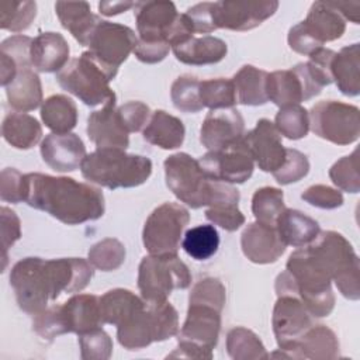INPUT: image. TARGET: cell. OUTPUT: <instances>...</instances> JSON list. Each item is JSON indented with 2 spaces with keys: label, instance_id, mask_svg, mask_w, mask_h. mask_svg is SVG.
I'll return each instance as SVG.
<instances>
[{
  "label": "cell",
  "instance_id": "6da1fadb",
  "mask_svg": "<svg viewBox=\"0 0 360 360\" xmlns=\"http://www.w3.org/2000/svg\"><path fill=\"white\" fill-rule=\"evenodd\" d=\"M24 201L66 225L96 221L105 211L104 195L100 188L72 177L44 173L25 174Z\"/></svg>",
  "mask_w": 360,
  "mask_h": 360
},
{
  "label": "cell",
  "instance_id": "7a4b0ae2",
  "mask_svg": "<svg viewBox=\"0 0 360 360\" xmlns=\"http://www.w3.org/2000/svg\"><path fill=\"white\" fill-rule=\"evenodd\" d=\"M165 179L169 190L191 208L238 205L239 190L228 183L208 179L198 160L188 153L179 152L166 158Z\"/></svg>",
  "mask_w": 360,
  "mask_h": 360
},
{
  "label": "cell",
  "instance_id": "3957f363",
  "mask_svg": "<svg viewBox=\"0 0 360 360\" xmlns=\"http://www.w3.org/2000/svg\"><path fill=\"white\" fill-rule=\"evenodd\" d=\"M305 248L312 262L336 284L345 298L352 301L360 298L359 257L342 233L321 231Z\"/></svg>",
  "mask_w": 360,
  "mask_h": 360
},
{
  "label": "cell",
  "instance_id": "277c9868",
  "mask_svg": "<svg viewBox=\"0 0 360 360\" xmlns=\"http://www.w3.org/2000/svg\"><path fill=\"white\" fill-rule=\"evenodd\" d=\"M82 176L90 183L115 188H131L143 184L152 174V162L142 155L122 149H96L86 155L80 166Z\"/></svg>",
  "mask_w": 360,
  "mask_h": 360
},
{
  "label": "cell",
  "instance_id": "5b68a950",
  "mask_svg": "<svg viewBox=\"0 0 360 360\" xmlns=\"http://www.w3.org/2000/svg\"><path fill=\"white\" fill-rule=\"evenodd\" d=\"M56 82L68 93L76 96L89 107L115 101V93L110 87L108 73L98 65L89 51L70 59L56 73Z\"/></svg>",
  "mask_w": 360,
  "mask_h": 360
},
{
  "label": "cell",
  "instance_id": "8992f818",
  "mask_svg": "<svg viewBox=\"0 0 360 360\" xmlns=\"http://www.w3.org/2000/svg\"><path fill=\"white\" fill-rule=\"evenodd\" d=\"M191 274L177 255L145 256L138 267V288L145 302L166 301L173 290H186Z\"/></svg>",
  "mask_w": 360,
  "mask_h": 360
},
{
  "label": "cell",
  "instance_id": "52a82bcc",
  "mask_svg": "<svg viewBox=\"0 0 360 360\" xmlns=\"http://www.w3.org/2000/svg\"><path fill=\"white\" fill-rule=\"evenodd\" d=\"M10 285L14 290L20 309L37 315L55 301L53 287L48 270V260L41 257H24L10 271Z\"/></svg>",
  "mask_w": 360,
  "mask_h": 360
},
{
  "label": "cell",
  "instance_id": "ba28073f",
  "mask_svg": "<svg viewBox=\"0 0 360 360\" xmlns=\"http://www.w3.org/2000/svg\"><path fill=\"white\" fill-rule=\"evenodd\" d=\"M188 221L187 208L177 202H163L156 207L143 225L142 242L145 249L153 256L177 255Z\"/></svg>",
  "mask_w": 360,
  "mask_h": 360
},
{
  "label": "cell",
  "instance_id": "9c48e42d",
  "mask_svg": "<svg viewBox=\"0 0 360 360\" xmlns=\"http://www.w3.org/2000/svg\"><path fill=\"white\" fill-rule=\"evenodd\" d=\"M360 111L353 104L336 100H323L316 103L309 115V128L312 132L335 145H349L360 135Z\"/></svg>",
  "mask_w": 360,
  "mask_h": 360
},
{
  "label": "cell",
  "instance_id": "30bf717a",
  "mask_svg": "<svg viewBox=\"0 0 360 360\" xmlns=\"http://www.w3.org/2000/svg\"><path fill=\"white\" fill-rule=\"evenodd\" d=\"M138 44L134 30L124 24L100 20L96 25L87 46L90 55L108 73L112 80L118 68L128 59Z\"/></svg>",
  "mask_w": 360,
  "mask_h": 360
},
{
  "label": "cell",
  "instance_id": "8fae6325",
  "mask_svg": "<svg viewBox=\"0 0 360 360\" xmlns=\"http://www.w3.org/2000/svg\"><path fill=\"white\" fill-rule=\"evenodd\" d=\"M198 165L208 179L228 184L245 183L255 169V160L243 138L219 150H208L198 159Z\"/></svg>",
  "mask_w": 360,
  "mask_h": 360
},
{
  "label": "cell",
  "instance_id": "7c38bea8",
  "mask_svg": "<svg viewBox=\"0 0 360 360\" xmlns=\"http://www.w3.org/2000/svg\"><path fill=\"white\" fill-rule=\"evenodd\" d=\"M312 318L314 316L295 295H277L271 325L277 345L288 359H294L292 352L295 343L314 325Z\"/></svg>",
  "mask_w": 360,
  "mask_h": 360
},
{
  "label": "cell",
  "instance_id": "4fadbf2b",
  "mask_svg": "<svg viewBox=\"0 0 360 360\" xmlns=\"http://www.w3.org/2000/svg\"><path fill=\"white\" fill-rule=\"evenodd\" d=\"M277 8V0L215 1L212 3V17L217 30L249 31L270 18Z\"/></svg>",
  "mask_w": 360,
  "mask_h": 360
},
{
  "label": "cell",
  "instance_id": "5bb4252c",
  "mask_svg": "<svg viewBox=\"0 0 360 360\" xmlns=\"http://www.w3.org/2000/svg\"><path fill=\"white\" fill-rule=\"evenodd\" d=\"M243 139L262 172L273 173L284 163L287 149L281 142L280 132L270 120H259L256 127L243 135Z\"/></svg>",
  "mask_w": 360,
  "mask_h": 360
},
{
  "label": "cell",
  "instance_id": "9a60e30c",
  "mask_svg": "<svg viewBox=\"0 0 360 360\" xmlns=\"http://www.w3.org/2000/svg\"><path fill=\"white\" fill-rule=\"evenodd\" d=\"M179 14L180 13L172 1H136L135 21L138 30V39L146 42L162 41L167 44V35Z\"/></svg>",
  "mask_w": 360,
  "mask_h": 360
},
{
  "label": "cell",
  "instance_id": "2e32d148",
  "mask_svg": "<svg viewBox=\"0 0 360 360\" xmlns=\"http://www.w3.org/2000/svg\"><path fill=\"white\" fill-rule=\"evenodd\" d=\"M245 135V121L236 108L211 110L200 128V142L208 150H219Z\"/></svg>",
  "mask_w": 360,
  "mask_h": 360
},
{
  "label": "cell",
  "instance_id": "e0dca14e",
  "mask_svg": "<svg viewBox=\"0 0 360 360\" xmlns=\"http://www.w3.org/2000/svg\"><path fill=\"white\" fill-rule=\"evenodd\" d=\"M42 160L55 172L68 173L75 172L82 166L86 158V146L79 135L49 134L39 146Z\"/></svg>",
  "mask_w": 360,
  "mask_h": 360
},
{
  "label": "cell",
  "instance_id": "ac0fdd59",
  "mask_svg": "<svg viewBox=\"0 0 360 360\" xmlns=\"http://www.w3.org/2000/svg\"><path fill=\"white\" fill-rule=\"evenodd\" d=\"M221 312L222 311L211 305L188 302L187 316L180 332L177 333V339L188 340L204 349L212 350L219 338Z\"/></svg>",
  "mask_w": 360,
  "mask_h": 360
},
{
  "label": "cell",
  "instance_id": "d6986e66",
  "mask_svg": "<svg viewBox=\"0 0 360 360\" xmlns=\"http://www.w3.org/2000/svg\"><path fill=\"white\" fill-rule=\"evenodd\" d=\"M240 248L243 255L252 263L269 264L277 262L287 246L281 240L276 226L256 221L243 229L240 235Z\"/></svg>",
  "mask_w": 360,
  "mask_h": 360
},
{
  "label": "cell",
  "instance_id": "ffe728a7",
  "mask_svg": "<svg viewBox=\"0 0 360 360\" xmlns=\"http://www.w3.org/2000/svg\"><path fill=\"white\" fill-rule=\"evenodd\" d=\"M87 136L98 149L114 148L125 150L129 145V132L122 125L115 110V101L93 111L87 118Z\"/></svg>",
  "mask_w": 360,
  "mask_h": 360
},
{
  "label": "cell",
  "instance_id": "44dd1931",
  "mask_svg": "<svg viewBox=\"0 0 360 360\" xmlns=\"http://www.w3.org/2000/svg\"><path fill=\"white\" fill-rule=\"evenodd\" d=\"M69 44L59 32L48 31L37 35L31 44V65L38 72H59L69 62Z\"/></svg>",
  "mask_w": 360,
  "mask_h": 360
},
{
  "label": "cell",
  "instance_id": "7402d4cb",
  "mask_svg": "<svg viewBox=\"0 0 360 360\" xmlns=\"http://www.w3.org/2000/svg\"><path fill=\"white\" fill-rule=\"evenodd\" d=\"M60 307L69 333L80 335L104 325L100 311V297L97 295L77 294Z\"/></svg>",
  "mask_w": 360,
  "mask_h": 360
},
{
  "label": "cell",
  "instance_id": "603a6c76",
  "mask_svg": "<svg viewBox=\"0 0 360 360\" xmlns=\"http://www.w3.org/2000/svg\"><path fill=\"white\" fill-rule=\"evenodd\" d=\"M55 13L65 30L82 45L87 46L89 39L100 22V18L91 13L87 1H56Z\"/></svg>",
  "mask_w": 360,
  "mask_h": 360
},
{
  "label": "cell",
  "instance_id": "cb8c5ba5",
  "mask_svg": "<svg viewBox=\"0 0 360 360\" xmlns=\"http://www.w3.org/2000/svg\"><path fill=\"white\" fill-rule=\"evenodd\" d=\"M177 60L184 65L202 66L221 62L228 52L225 41L217 37H193L188 41L172 48Z\"/></svg>",
  "mask_w": 360,
  "mask_h": 360
},
{
  "label": "cell",
  "instance_id": "d4e9b609",
  "mask_svg": "<svg viewBox=\"0 0 360 360\" xmlns=\"http://www.w3.org/2000/svg\"><path fill=\"white\" fill-rule=\"evenodd\" d=\"M301 22L321 45L340 38L346 30V21L329 1L312 3L307 18Z\"/></svg>",
  "mask_w": 360,
  "mask_h": 360
},
{
  "label": "cell",
  "instance_id": "484cf974",
  "mask_svg": "<svg viewBox=\"0 0 360 360\" xmlns=\"http://www.w3.org/2000/svg\"><path fill=\"white\" fill-rule=\"evenodd\" d=\"M276 229L285 246L292 248L309 245L321 232L319 224L314 218L292 208H285L278 215Z\"/></svg>",
  "mask_w": 360,
  "mask_h": 360
},
{
  "label": "cell",
  "instance_id": "4316f807",
  "mask_svg": "<svg viewBox=\"0 0 360 360\" xmlns=\"http://www.w3.org/2000/svg\"><path fill=\"white\" fill-rule=\"evenodd\" d=\"M143 139L150 145L160 149H176L184 142L186 128L180 118L166 112L165 110H156L152 112L148 125L142 131Z\"/></svg>",
  "mask_w": 360,
  "mask_h": 360
},
{
  "label": "cell",
  "instance_id": "83f0119b",
  "mask_svg": "<svg viewBox=\"0 0 360 360\" xmlns=\"http://www.w3.org/2000/svg\"><path fill=\"white\" fill-rule=\"evenodd\" d=\"M338 90L347 97L360 94V44L354 42L335 53L330 66Z\"/></svg>",
  "mask_w": 360,
  "mask_h": 360
},
{
  "label": "cell",
  "instance_id": "f1b7e54d",
  "mask_svg": "<svg viewBox=\"0 0 360 360\" xmlns=\"http://www.w3.org/2000/svg\"><path fill=\"white\" fill-rule=\"evenodd\" d=\"M294 359L333 360L339 357V340L325 325H312L295 343Z\"/></svg>",
  "mask_w": 360,
  "mask_h": 360
},
{
  "label": "cell",
  "instance_id": "f546056e",
  "mask_svg": "<svg viewBox=\"0 0 360 360\" xmlns=\"http://www.w3.org/2000/svg\"><path fill=\"white\" fill-rule=\"evenodd\" d=\"M4 89L7 101L15 111H32L44 103L41 79L31 68H20L14 80Z\"/></svg>",
  "mask_w": 360,
  "mask_h": 360
},
{
  "label": "cell",
  "instance_id": "4dcf8cb0",
  "mask_svg": "<svg viewBox=\"0 0 360 360\" xmlns=\"http://www.w3.org/2000/svg\"><path fill=\"white\" fill-rule=\"evenodd\" d=\"M1 135L7 143L15 149H31L42 138V127L37 118L30 114L14 111L4 117Z\"/></svg>",
  "mask_w": 360,
  "mask_h": 360
},
{
  "label": "cell",
  "instance_id": "1f68e13d",
  "mask_svg": "<svg viewBox=\"0 0 360 360\" xmlns=\"http://www.w3.org/2000/svg\"><path fill=\"white\" fill-rule=\"evenodd\" d=\"M117 338L127 350H139L155 342L152 316L145 301L139 309L117 326Z\"/></svg>",
  "mask_w": 360,
  "mask_h": 360
},
{
  "label": "cell",
  "instance_id": "d6a6232c",
  "mask_svg": "<svg viewBox=\"0 0 360 360\" xmlns=\"http://www.w3.org/2000/svg\"><path fill=\"white\" fill-rule=\"evenodd\" d=\"M267 98L277 107H287L307 101V94L300 76L292 70H274L267 75Z\"/></svg>",
  "mask_w": 360,
  "mask_h": 360
},
{
  "label": "cell",
  "instance_id": "836d02e7",
  "mask_svg": "<svg viewBox=\"0 0 360 360\" xmlns=\"http://www.w3.org/2000/svg\"><path fill=\"white\" fill-rule=\"evenodd\" d=\"M267 72L253 65H243L232 77L236 103L242 105H263L269 101L266 93Z\"/></svg>",
  "mask_w": 360,
  "mask_h": 360
},
{
  "label": "cell",
  "instance_id": "e575fe53",
  "mask_svg": "<svg viewBox=\"0 0 360 360\" xmlns=\"http://www.w3.org/2000/svg\"><path fill=\"white\" fill-rule=\"evenodd\" d=\"M41 118L53 134H68L77 124V107L70 97L53 94L42 103Z\"/></svg>",
  "mask_w": 360,
  "mask_h": 360
},
{
  "label": "cell",
  "instance_id": "d590c367",
  "mask_svg": "<svg viewBox=\"0 0 360 360\" xmlns=\"http://www.w3.org/2000/svg\"><path fill=\"white\" fill-rule=\"evenodd\" d=\"M143 305V300L125 288H114L100 297L103 323L121 325L131 314Z\"/></svg>",
  "mask_w": 360,
  "mask_h": 360
},
{
  "label": "cell",
  "instance_id": "8d00e7d4",
  "mask_svg": "<svg viewBox=\"0 0 360 360\" xmlns=\"http://www.w3.org/2000/svg\"><path fill=\"white\" fill-rule=\"evenodd\" d=\"M226 352L233 360L269 359V353L259 336L243 326H236L228 332Z\"/></svg>",
  "mask_w": 360,
  "mask_h": 360
},
{
  "label": "cell",
  "instance_id": "74e56055",
  "mask_svg": "<svg viewBox=\"0 0 360 360\" xmlns=\"http://www.w3.org/2000/svg\"><path fill=\"white\" fill-rule=\"evenodd\" d=\"M184 252L194 260H207L214 256L219 246V235L214 225H197L186 231L181 240Z\"/></svg>",
  "mask_w": 360,
  "mask_h": 360
},
{
  "label": "cell",
  "instance_id": "f35d334b",
  "mask_svg": "<svg viewBox=\"0 0 360 360\" xmlns=\"http://www.w3.org/2000/svg\"><path fill=\"white\" fill-rule=\"evenodd\" d=\"M284 210V194L280 188L267 186L255 191L252 197V212L257 222L276 226V221Z\"/></svg>",
  "mask_w": 360,
  "mask_h": 360
},
{
  "label": "cell",
  "instance_id": "ab89813d",
  "mask_svg": "<svg viewBox=\"0 0 360 360\" xmlns=\"http://www.w3.org/2000/svg\"><path fill=\"white\" fill-rule=\"evenodd\" d=\"M200 100L202 107L210 110L232 108L236 104L232 79H208L200 82Z\"/></svg>",
  "mask_w": 360,
  "mask_h": 360
},
{
  "label": "cell",
  "instance_id": "60d3db41",
  "mask_svg": "<svg viewBox=\"0 0 360 360\" xmlns=\"http://www.w3.org/2000/svg\"><path fill=\"white\" fill-rule=\"evenodd\" d=\"M125 246L115 238H105L94 243L87 253L90 264L101 271H114L125 262Z\"/></svg>",
  "mask_w": 360,
  "mask_h": 360
},
{
  "label": "cell",
  "instance_id": "b9f144b4",
  "mask_svg": "<svg viewBox=\"0 0 360 360\" xmlns=\"http://www.w3.org/2000/svg\"><path fill=\"white\" fill-rule=\"evenodd\" d=\"M274 125L280 135L287 139L297 141L305 138L309 131L308 111L300 104L281 107L276 114Z\"/></svg>",
  "mask_w": 360,
  "mask_h": 360
},
{
  "label": "cell",
  "instance_id": "7bdbcfd3",
  "mask_svg": "<svg viewBox=\"0 0 360 360\" xmlns=\"http://www.w3.org/2000/svg\"><path fill=\"white\" fill-rule=\"evenodd\" d=\"M35 15V1H3L0 6V27L10 32H22L31 25Z\"/></svg>",
  "mask_w": 360,
  "mask_h": 360
},
{
  "label": "cell",
  "instance_id": "ee69618b",
  "mask_svg": "<svg viewBox=\"0 0 360 360\" xmlns=\"http://www.w3.org/2000/svg\"><path fill=\"white\" fill-rule=\"evenodd\" d=\"M170 97L173 105L183 112L194 114L204 108L200 100V80L195 76H179L170 87Z\"/></svg>",
  "mask_w": 360,
  "mask_h": 360
},
{
  "label": "cell",
  "instance_id": "f6af8a7d",
  "mask_svg": "<svg viewBox=\"0 0 360 360\" xmlns=\"http://www.w3.org/2000/svg\"><path fill=\"white\" fill-rule=\"evenodd\" d=\"M359 150L354 149L350 155L336 160L329 169V177L332 183L346 191L356 194L360 191V176H359Z\"/></svg>",
  "mask_w": 360,
  "mask_h": 360
},
{
  "label": "cell",
  "instance_id": "bcb514c9",
  "mask_svg": "<svg viewBox=\"0 0 360 360\" xmlns=\"http://www.w3.org/2000/svg\"><path fill=\"white\" fill-rule=\"evenodd\" d=\"M146 307L152 316L155 342L167 340L179 333V315L167 300L162 302H146Z\"/></svg>",
  "mask_w": 360,
  "mask_h": 360
},
{
  "label": "cell",
  "instance_id": "7dc6e473",
  "mask_svg": "<svg viewBox=\"0 0 360 360\" xmlns=\"http://www.w3.org/2000/svg\"><path fill=\"white\" fill-rule=\"evenodd\" d=\"M79 345L83 360H107L112 353V340L103 328L80 333Z\"/></svg>",
  "mask_w": 360,
  "mask_h": 360
},
{
  "label": "cell",
  "instance_id": "c3c4849f",
  "mask_svg": "<svg viewBox=\"0 0 360 360\" xmlns=\"http://www.w3.org/2000/svg\"><path fill=\"white\" fill-rule=\"evenodd\" d=\"M32 330L44 340L52 342L55 338L69 333L60 305H52L34 315Z\"/></svg>",
  "mask_w": 360,
  "mask_h": 360
},
{
  "label": "cell",
  "instance_id": "681fc988",
  "mask_svg": "<svg viewBox=\"0 0 360 360\" xmlns=\"http://www.w3.org/2000/svg\"><path fill=\"white\" fill-rule=\"evenodd\" d=\"M226 301V291L221 280L215 277H205L197 281L188 295L190 304L211 305L219 311L224 309Z\"/></svg>",
  "mask_w": 360,
  "mask_h": 360
},
{
  "label": "cell",
  "instance_id": "f907efd6",
  "mask_svg": "<svg viewBox=\"0 0 360 360\" xmlns=\"http://www.w3.org/2000/svg\"><path fill=\"white\" fill-rule=\"evenodd\" d=\"M308 172H309L308 158L297 149H287L284 163L276 172H273V176L278 184L285 186V184L300 181L308 174Z\"/></svg>",
  "mask_w": 360,
  "mask_h": 360
},
{
  "label": "cell",
  "instance_id": "816d5d0a",
  "mask_svg": "<svg viewBox=\"0 0 360 360\" xmlns=\"http://www.w3.org/2000/svg\"><path fill=\"white\" fill-rule=\"evenodd\" d=\"M25 174L14 167H6L0 174V198L4 202L18 204L24 201Z\"/></svg>",
  "mask_w": 360,
  "mask_h": 360
},
{
  "label": "cell",
  "instance_id": "f5cc1de1",
  "mask_svg": "<svg viewBox=\"0 0 360 360\" xmlns=\"http://www.w3.org/2000/svg\"><path fill=\"white\" fill-rule=\"evenodd\" d=\"M118 117L128 132L142 131L150 120V108L142 101H128L118 107Z\"/></svg>",
  "mask_w": 360,
  "mask_h": 360
},
{
  "label": "cell",
  "instance_id": "db71d44e",
  "mask_svg": "<svg viewBox=\"0 0 360 360\" xmlns=\"http://www.w3.org/2000/svg\"><path fill=\"white\" fill-rule=\"evenodd\" d=\"M301 198L309 205L321 210H335L343 204L342 193L325 184H315L308 187L301 194Z\"/></svg>",
  "mask_w": 360,
  "mask_h": 360
},
{
  "label": "cell",
  "instance_id": "11a10c76",
  "mask_svg": "<svg viewBox=\"0 0 360 360\" xmlns=\"http://www.w3.org/2000/svg\"><path fill=\"white\" fill-rule=\"evenodd\" d=\"M31 44L32 38L27 35H11L6 38L0 45V53L8 56L20 68H32L31 65Z\"/></svg>",
  "mask_w": 360,
  "mask_h": 360
},
{
  "label": "cell",
  "instance_id": "9f6ffc18",
  "mask_svg": "<svg viewBox=\"0 0 360 360\" xmlns=\"http://www.w3.org/2000/svg\"><path fill=\"white\" fill-rule=\"evenodd\" d=\"M205 218L214 225H218L229 232L239 229L245 224V215L238 208V205L208 207L205 211Z\"/></svg>",
  "mask_w": 360,
  "mask_h": 360
},
{
  "label": "cell",
  "instance_id": "6f0895ef",
  "mask_svg": "<svg viewBox=\"0 0 360 360\" xmlns=\"http://www.w3.org/2000/svg\"><path fill=\"white\" fill-rule=\"evenodd\" d=\"M1 218V248H3V269L7 264V252L8 249L21 238V224L17 214L7 208H0Z\"/></svg>",
  "mask_w": 360,
  "mask_h": 360
},
{
  "label": "cell",
  "instance_id": "680465c9",
  "mask_svg": "<svg viewBox=\"0 0 360 360\" xmlns=\"http://www.w3.org/2000/svg\"><path fill=\"white\" fill-rule=\"evenodd\" d=\"M193 32L210 34L217 30L214 17H212V3L204 1L188 7L184 13Z\"/></svg>",
  "mask_w": 360,
  "mask_h": 360
},
{
  "label": "cell",
  "instance_id": "91938a15",
  "mask_svg": "<svg viewBox=\"0 0 360 360\" xmlns=\"http://www.w3.org/2000/svg\"><path fill=\"white\" fill-rule=\"evenodd\" d=\"M287 41H288L290 48L294 52H297L300 55H307V56H309L311 53H314L315 51L322 48V45L307 31V28L302 25V22H298L290 28Z\"/></svg>",
  "mask_w": 360,
  "mask_h": 360
},
{
  "label": "cell",
  "instance_id": "94428289",
  "mask_svg": "<svg viewBox=\"0 0 360 360\" xmlns=\"http://www.w3.org/2000/svg\"><path fill=\"white\" fill-rule=\"evenodd\" d=\"M170 51V45L166 42H146V41H141L138 39V44L134 49V53L136 56L138 60L143 62V63H158L162 62L167 53Z\"/></svg>",
  "mask_w": 360,
  "mask_h": 360
},
{
  "label": "cell",
  "instance_id": "6125c7cd",
  "mask_svg": "<svg viewBox=\"0 0 360 360\" xmlns=\"http://www.w3.org/2000/svg\"><path fill=\"white\" fill-rule=\"evenodd\" d=\"M167 357H186V359H212V350L204 349L188 340H179L177 347L167 354Z\"/></svg>",
  "mask_w": 360,
  "mask_h": 360
},
{
  "label": "cell",
  "instance_id": "be15d7a7",
  "mask_svg": "<svg viewBox=\"0 0 360 360\" xmlns=\"http://www.w3.org/2000/svg\"><path fill=\"white\" fill-rule=\"evenodd\" d=\"M329 4L343 17V20H349L353 24H359V13H360V3L359 1H329Z\"/></svg>",
  "mask_w": 360,
  "mask_h": 360
},
{
  "label": "cell",
  "instance_id": "e7e4bbea",
  "mask_svg": "<svg viewBox=\"0 0 360 360\" xmlns=\"http://www.w3.org/2000/svg\"><path fill=\"white\" fill-rule=\"evenodd\" d=\"M135 6H136V1H101L98 3V11L103 15L111 17V15L125 13L132 7L135 8Z\"/></svg>",
  "mask_w": 360,
  "mask_h": 360
}]
</instances>
